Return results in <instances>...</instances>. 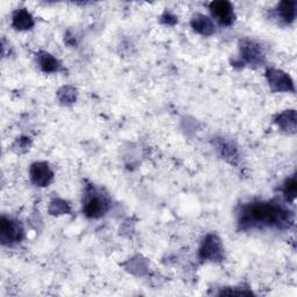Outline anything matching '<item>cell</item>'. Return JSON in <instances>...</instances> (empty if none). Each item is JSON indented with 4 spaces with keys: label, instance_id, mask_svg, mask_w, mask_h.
<instances>
[{
    "label": "cell",
    "instance_id": "6da1fadb",
    "mask_svg": "<svg viewBox=\"0 0 297 297\" xmlns=\"http://www.w3.org/2000/svg\"><path fill=\"white\" fill-rule=\"evenodd\" d=\"M241 222L252 225H276L289 223V213L273 203H253L244 210Z\"/></svg>",
    "mask_w": 297,
    "mask_h": 297
},
{
    "label": "cell",
    "instance_id": "7a4b0ae2",
    "mask_svg": "<svg viewBox=\"0 0 297 297\" xmlns=\"http://www.w3.org/2000/svg\"><path fill=\"white\" fill-rule=\"evenodd\" d=\"M210 11L213 16L221 22L222 25H231L235 20L232 6L228 2H215L211 3Z\"/></svg>",
    "mask_w": 297,
    "mask_h": 297
},
{
    "label": "cell",
    "instance_id": "3957f363",
    "mask_svg": "<svg viewBox=\"0 0 297 297\" xmlns=\"http://www.w3.org/2000/svg\"><path fill=\"white\" fill-rule=\"evenodd\" d=\"M106 206L105 200L94 194V196L88 199L85 204V213L90 217H99L100 215L105 213Z\"/></svg>",
    "mask_w": 297,
    "mask_h": 297
},
{
    "label": "cell",
    "instance_id": "277c9868",
    "mask_svg": "<svg viewBox=\"0 0 297 297\" xmlns=\"http://www.w3.org/2000/svg\"><path fill=\"white\" fill-rule=\"evenodd\" d=\"M32 176L37 185H46L49 183L51 173L46 164H36L32 170Z\"/></svg>",
    "mask_w": 297,
    "mask_h": 297
},
{
    "label": "cell",
    "instance_id": "5b68a950",
    "mask_svg": "<svg viewBox=\"0 0 297 297\" xmlns=\"http://www.w3.org/2000/svg\"><path fill=\"white\" fill-rule=\"evenodd\" d=\"M2 232H3V237L4 238L9 239V240H17L19 238V235H20V230H19L18 225L16 223L6 220V218H3L2 222Z\"/></svg>",
    "mask_w": 297,
    "mask_h": 297
},
{
    "label": "cell",
    "instance_id": "8992f818",
    "mask_svg": "<svg viewBox=\"0 0 297 297\" xmlns=\"http://www.w3.org/2000/svg\"><path fill=\"white\" fill-rule=\"evenodd\" d=\"M282 18L287 21L294 20L295 18V3H282L280 6Z\"/></svg>",
    "mask_w": 297,
    "mask_h": 297
},
{
    "label": "cell",
    "instance_id": "52a82bcc",
    "mask_svg": "<svg viewBox=\"0 0 297 297\" xmlns=\"http://www.w3.org/2000/svg\"><path fill=\"white\" fill-rule=\"evenodd\" d=\"M284 194L287 195V198H290L291 200L295 198L296 195V181L294 178L290 179L285 185V189H284Z\"/></svg>",
    "mask_w": 297,
    "mask_h": 297
},
{
    "label": "cell",
    "instance_id": "ba28073f",
    "mask_svg": "<svg viewBox=\"0 0 297 297\" xmlns=\"http://www.w3.org/2000/svg\"><path fill=\"white\" fill-rule=\"evenodd\" d=\"M42 64H43V66H44V70H48V71H50V70H55V68H56L55 65L57 64V62H56L54 58L47 57L46 62H43Z\"/></svg>",
    "mask_w": 297,
    "mask_h": 297
}]
</instances>
